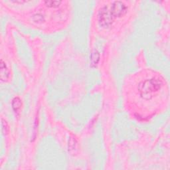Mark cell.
<instances>
[{"instance_id": "6da1fadb", "label": "cell", "mask_w": 170, "mask_h": 170, "mask_svg": "<svg viewBox=\"0 0 170 170\" xmlns=\"http://www.w3.org/2000/svg\"><path fill=\"white\" fill-rule=\"evenodd\" d=\"M136 96L141 102L149 107L158 106L159 101H166L169 90L166 80L161 75L152 72L144 75V78L139 80L134 88Z\"/></svg>"}, {"instance_id": "3957f363", "label": "cell", "mask_w": 170, "mask_h": 170, "mask_svg": "<svg viewBox=\"0 0 170 170\" xmlns=\"http://www.w3.org/2000/svg\"><path fill=\"white\" fill-rule=\"evenodd\" d=\"M9 70L7 68L6 63H4L3 59H1V80L2 82H6L9 79Z\"/></svg>"}, {"instance_id": "8992f818", "label": "cell", "mask_w": 170, "mask_h": 170, "mask_svg": "<svg viewBox=\"0 0 170 170\" xmlns=\"http://www.w3.org/2000/svg\"><path fill=\"white\" fill-rule=\"evenodd\" d=\"M46 6L48 7H58L59 5L61 4V1H47L45 2Z\"/></svg>"}, {"instance_id": "7a4b0ae2", "label": "cell", "mask_w": 170, "mask_h": 170, "mask_svg": "<svg viewBox=\"0 0 170 170\" xmlns=\"http://www.w3.org/2000/svg\"><path fill=\"white\" fill-rule=\"evenodd\" d=\"M127 11L128 7L120 1H115L109 5H105L98 11V24L105 29L110 27L116 19L124 16Z\"/></svg>"}, {"instance_id": "52a82bcc", "label": "cell", "mask_w": 170, "mask_h": 170, "mask_svg": "<svg viewBox=\"0 0 170 170\" xmlns=\"http://www.w3.org/2000/svg\"><path fill=\"white\" fill-rule=\"evenodd\" d=\"M1 126H2V132H3V133H7V130H8V126H7V122L4 120V119H2Z\"/></svg>"}, {"instance_id": "5b68a950", "label": "cell", "mask_w": 170, "mask_h": 170, "mask_svg": "<svg viewBox=\"0 0 170 170\" xmlns=\"http://www.w3.org/2000/svg\"><path fill=\"white\" fill-rule=\"evenodd\" d=\"M99 59H100V55H99L98 52L95 51L94 53H92L90 57L91 65L95 67V66L98 64V63L99 61Z\"/></svg>"}, {"instance_id": "277c9868", "label": "cell", "mask_w": 170, "mask_h": 170, "mask_svg": "<svg viewBox=\"0 0 170 170\" xmlns=\"http://www.w3.org/2000/svg\"><path fill=\"white\" fill-rule=\"evenodd\" d=\"M21 106V100L19 97H16L12 100V108L15 112H17Z\"/></svg>"}]
</instances>
